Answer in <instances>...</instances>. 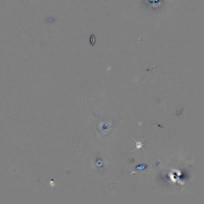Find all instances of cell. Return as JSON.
Instances as JSON below:
<instances>
[{"instance_id": "6da1fadb", "label": "cell", "mask_w": 204, "mask_h": 204, "mask_svg": "<svg viewBox=\"0 0 204 204\" xmlns=\"http://www.w3.org/2000/svg\"><path fill=\"white\" fill-rule=\"evenodd\" d=\"M133 140H134V141H135L136 143V148L134 149V150H135L136 149H139V148H142L143 150H144V149H143V148H142V146L143 144H141V142H140V141H139V142H137V141H136V140H134V139H133Z\"/></svg>"}]
</instances>
